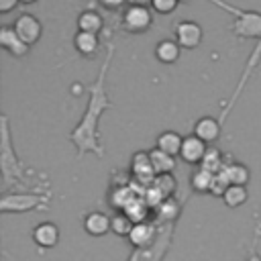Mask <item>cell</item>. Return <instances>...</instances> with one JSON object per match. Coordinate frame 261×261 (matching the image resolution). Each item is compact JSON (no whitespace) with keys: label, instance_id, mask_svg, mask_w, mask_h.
I'll return each instance as SVG.
<instances>
[{"label":"cell","instance_id":"1","mask_svg":"<svg viewBox=\"0 0 261 261\" xmlns=\"http://www.w3.org/2000/svg\"><path fill=\"white\" fill-rule=\"evenodd\" d=\"M110 55L112 51L108 53L104 65H102V71H100V77L96 80L94 88H92V98H90V104H88V110H86V116L82 118V122L75 126V130L71 133V139L75 141V145L80 147V153H84L86 149H92L96 153H100V147L96 143V120L100 118V112L104 108L110 106V100L104 92V75H106V67H108V61H110Z\"/></svg>","mask_w":261,"mask_h":261},{"label":"cell","instance_id":"2","mask_svg":"<svg viewBox=\"0 0 261 261\" xmlns=\"http://www.w3.org/2000/svg\"><path fill=\"white\" fill-rule=\"evenodd\" d=\"M130 171H133V177L143 184V186H153L155 181V169H153V163H151V157L147 151H137L130 159Z\"/></svg>","mask_w":261,"mask_h":261},{"label":"cell","instance_id":"3","mask_svg":"<svg viewBox=\"0 0 261 261\" xmlns=\"http://www.w3.org/2000/svg\"><path fill=\"white\" fill-rule=\"evenodd\" d=\"M175 41L181 49H194L202 41V27L194 20H181L175 24Z\"/></svg>","mask_w":261,"mask_h":261},{"label":"cell","instance_id":"4","mask_svg":"<svg viewBox=\"0 0 261 261\" xmlns=\"http://www.w3.org/2000/svg\"><path fill=\"white\" fill-rule=\"evenodd\" d=\"M122 24L130 33H143L151 27V12L147 6H130L122 16Z\"/></svg>","mask_w":261,"mask_h":261},{"label":"cell","instance_id":"5","mask_svg":"<svg viewBox=\"0 0 261 261\" xmlns=\"http://www.w3.org/2000/svg\"><path fill=\"white\" fill-rule=\"evenodd\" d=\"M12 27H14L16 35H18L27 45L37 43L39 37H41V22H39L37 16H33V14H20Z\"/></svg>","mask_w":261,"mask_h":261},{"label":"cell","instance_id":"6","mask_svg":"<svg viewBox=\"0 0 261 261\" xmlns=\"http://www.w3.org/2000/svg\"><path fill=\"white\" fill-rule=\"evenodd\" d=\"M232 31L239 37H259L261 35V14L259 12H239Z\"/></svg>","mask_w":261,"mask_h":261},{"label":"cell","instance_id":"7","mask_svg":"<svg viewBox=\"0 0 261 261\" xmlns=\"http://www.w3.org/2000/svg\"><path fill=\"white\" fill-rule=\"evenodd\" d=\"M206 143L202 139H198L196 135H190V137H184V145H181V151H179V157L186 161V163H192V165H200L204 155H206Z\"/></svg>","mask_w":261,"mask_h":261},{"label":"cell","instance_id":"8","mask_svg":"<svg viewBox=\"0 0 261 261\" xmlns=\"http://www.w3.org/2000/svg\"><path fill=\"white\" fill-rule=\"evenodd\" d=\"M0 45L14 57H22L29 51V45L16 35L14 27H2L0 29Z\"/></svg>","mask_w":261,"mask_h":261},{"label":"cell","instance_id":"9","mask_svg":"<svg viewBox=\"0 0 261 261\" xmlns=\"http://www.w3.org/2000/svg\"><path fill=\"white\" fill-rule=\"evenodd\" d=\"M33 241L41 249H51L59 243V228L53 222H39L33 228Z\"/></svg>","mask_w":261,"mask_h":261},{"label":"cell","instance_id":"10","mask_svg":"<svg viewBox=\"0 0 261 261\" xmlns=\"http://www.w3.org/2000/svg\"><path fill=\"white\" fill-rule=\"evenodd\" d=\"M84 228L92 237H104L106 232L112 230V218L106 216L104 212H90L84 218Z\"/></svg>","mask_w":261,"mask_h":261},{"label":"cell","instance_id":"11","mask_svg":"<svg viewBox=\"0 0 261 261\" xmlns=\"http://www.w3.org/2000/svg\"><path fill=\"white\" fill-rule=\"evenodd\" d=\"M194 135L198 139H202L204 143H214L220 135V124L212 116H202L194 126Z\"/></svg>","mask_w":261,"mask_h":261},{"label":"cell","instance_id":"12","mask_svg":"<svg viewBox=\"0 0 261 261\" xmlns=\"http://www.w3.org/2000/svg\"><path fill=\"white\" fill-rule=\"evenodd\" d=\"M218 175L228 186H247L249 181V169L243 163H226Z\"/></svg>","mask_w":261,"mask_h":261},{"label":"cell","instance_id":"13","mask_svg":"<svg viewBox=\"0 0 261 261\" xmlns=\"http://www.w3.org/2000/svg\"><path fill=\"white\" fill-rule=\"evenodd\" d=\"M214 177H216V173L204 169L202 165H196V169H194L192 175H190V186H192V190H196V192H200V194H206V192L212 190Z\"/></svg>","mask_w":261,"mask_h":261},{"label":"cell","instance_id":"14","mask_svg":"<svg viewBox=\"0 0 261 261\" xmlns=\"http://www.w3.org/2000/svg\"><path fill=\"white\" fill-rule=\"evenodd\" d=\"M181 145H184V139L175 133V130H163L159 137H157V149H161L163 153H167V155H179V151H181Z\"/></svg>","mask_w":261,"mask_h":261},{"label":"cell","instance_id":"15","mask_svg":"<svg viewBox=\"0 0 261 261\" xmlns=\"http://www.w3.org/2000/svg\"><path fill=\"white\" fill-rule=\"evenodd\" d=\"M153 239H155V226L149 224V222H139V224H135V228H133V232H130V237H128V241H130L135 247H139V249L149 247V245L153 243Z\"/></svg>","mask_w":261,"mask_h":261},{"label":"cell","instance_id":"16","mask_svg":"<svg viewBox=\"0 0 261 261\" xmlns=\"http://www.w3.org/2000/svg\"><path fill=\"white\" fill-rule=\"evenodd\" d=\"M149 157H151V163H153V169L157 175H163V173H171L175 169V157L173 155H167L163 153L161 149H151L149 151Z\"/></svg>","mask_w":261,"mask_h":261},{"label":"cell","instance_id":"17","mask_svg":"<svg viewBox=\"0 0 261 261\" xmlns=\"http://www.w3.org/2000/svg\"><path fill=\"white\" fill-rule=\"evenodd\" d=\"M179 51H181L179 43L177 41H171V39H163L155 47V55H157V59L161 63H175L177 57H179Z\"/></svg>","mask_w":261,"mask_h":261},{"label":"cell","instance_id":"18","mask_svg":"<svg viewBox=\"0 0 261 261\" xmlns=\"http://www.w3.org/2000/svg\"><path fill=\"white\" fill-rule=\"evenodd\" d=\"M137 198H139V196H137L128 186H122V188H116V190L112 192V196H110V206H114V208H118V210L124 212Z\"/></svg>","mask_w":261,"mask_h":261},{"label":"cell","instance_id":"19","mask_svg":"<svg viewBox=\"0 0 261 261\" xmlns=\"http://www.w3.org/2000/svg\"><path fill=\"white\" fill-rule=\"evenodd\" d=\"M249 194H247V188L245 186H228L224 196H222V202L228 206V208H239L247 202Z\"/></svg>","mask_w":261,"mask_h":261},{"label":"cell","instance_id":"20","mask_svg":"<svg viewBox=\"0 0 261 261\" xmlns=\"http://www.w3.org/2000/svg\"><path fill=\"white\" fill-rule=\"evenodd\" d=\"M77 27H80L82 33H94V35H96V33L100 31V27H102V18H100L98 12L86 10V12H82L80 18H77Z\"/></svg>","mask_w":261,"mask_h":261},{"label":"cell","instance_id":"21","mask_svg":"<svg viewBox=\"0 0 261 261\" xmlns=\"http://www.w3.org/2000/svg\"><path fill=\"white\" fill-rule=\"evenodd\" d=\"M200 165H202L204 169L212 171V173H220L226 163L222 161V153H220L216 147H208V149H206V155H204V159H202Z\"/></svg>","mask_w":261,"mask_h":261},{"label":"cell","instance_id":"22","mask_svg":"<svg viewBox=\"0 0 261 261\" xmlns=\"http://www.w3.org/2000/svg\"><path fill=\"white\" fill-rule=\"evenodd\" d=\"M133 228H135V222H133V218L126 212H116L112 216V232L114 234H118V237H130Z\"/></svg>","mask_w":261,"mask_h":261},{"label":"cell","instance_id":"23","mask_svg":"<svg viewBox=\"0 0 261 261\" xmlns=\"http://www.w3.org/2000/svg\"><path fill=\"white\" fill-rule=\"evenodd\" d=\"M75 47L82 55H94V51L98 49V35L94 33H77L75 35Z\"/></svg>","mask_w":261,"mask_h":261},{"label":"cell","instance_id":"24","mask_svg":"<svg viewBox=\"0 0 261 261\" xmlns=\"http://www.w3.org/2000/svg\"><path fill=\"white\" fill-rule=\"evenodd\" d=\"M147 210H149V204L145 202V198H137L124 212L133 218V222L135 224H139V222H145V216H147Z\"/></svg>","mask_w":261,"mask_h":261},{"label":"cell","instance_id":"25","mask_svg":"<svg viewBox=\"0 0 261 261\" xmlns=\"http://www.w3.org/2000/svg\"><path fill=\"white\" fill-rule=\"evenodd\" d=\"M153 188H157L165 198H171V194H173V190H175V179H173V175H171V173L155 175Z\"/></svg>","mask_w":261,"mask_h":261},{"label":"cell","instance_id":"26","mask_svg":"<svg viewBox=\"0 0 261 261\" xmlns=\"http://www.w3.org/2000/svg\"><path fill=\"white\" fill-rule=\"evenodd\" d=\"M159 216L161 218H165V220H173L177 214H179V206H177V202L173 200V198H165L161 204H159Z\"/></svg>","mask_w":261,"mask_h":261},{"label":"cell","instance_id":"27","mask_svg":"<svg viewBox=\"0 0 261 261\" xmlns=\"http://www.w3.org/2000/svg\"><path fill=\"white\" fill-rule=\"evenodd\" d=\"M151 6L159 12V14H169L175 10L177 0H151Z\"/></svg>","mask_w":261,"mask_h":261},{"label":"cell","instance_id":"28","mask_svg":"<svg viewBox=\"0 0 261 261\" xmlns=\"http://www.w3.org/2000/svg\"><path fill=\"white\" fill-rule=\"evenodd\" d=\"M226 188H228V184H226V181L216 173L214 184H212V190H210V192H212V196H220V198H222V196H224V192H226Z\"/></svg>","mask_w":261,"mask_h":261},{"label":"cell","instance_id":"29","mask_svg":"<svg viewBox=\"0 0 261 261\" xmlns=\"http://www.w3.org/2000/svg\"><path fill=\"white\" fill-rule=\"evenodd\" d=\"M16 2H20V0H0V12H2V14L10 12V10L16 6Z\"/></svg>","mask_w":261,"mask_h":261},{"label":"cell","instance_id":"30","mask_svg":"<svg viewBox=\"0 0 261 261\" xmlns=\"http://www.w3.org/2000/svg\"><path fill=\"white\" fill-rule=\"evenodd\" d=\"M104 6H108V8H118L120 4H124V0H100Z\"/></svg>","mask_w":261,"mask_h":261},{"label":"cell","instance_id":"31","mask_svg":"<svg viewBox=\"0 0 261 261\" xmlns=\"http://www.w3.org/2000/svg\"><path fill=\"white\" fill-rule=\"evenodd\" d=\"M133 6H147V4H151V0H128Z\"/></svg>","mask_w":261,"mask_h":261},{"label":"cell","instance_id":"32","mask_svg":"<svg viewBox=\"0 0 261 261\" xmlns=\"http://www.w3.org/2000/svg\"><path fill=\"white\" fill-rule=\"evenodd\" d=\"M20 2H24V4H31V2H37V0H20Z\"/></svg>","mask_w":261,"mask_h":261},{"label":"cell","instance_id":"33","mask_svg":"<svg viewBox=\"0 0 261 261\" xmlns=\"http://www.w3.org/2000/svg\"><path fill=\"white\" fill-rule=\"evenodd\" d=\"M177 2H188V0H177Z\"/></svg>","mask_w":261,"mask_h":261}]
</instances>
